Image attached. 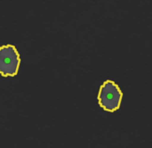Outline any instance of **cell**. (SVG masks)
Instances as JSON below:
<instances>
[{
    "label": "cell",
    "mask_w": 152,
    "mask_h": 148,
    "mask_svg": "<svg viewBox=\"0 0 152 148\" xmlns=\"http://www.w3.org/2000/svg\"><path fill=\"white\" fill-rule=\"evenodd\" d=\"M20 63V55L14 46L5 45L0 47V74L3 77L15 76Z\"/></svg>",
    "instance_id": "obj_2"
},
{
    "label": "cell",
    "mask_w": 152,
    "mask_h": 148,
    "mask_svg": "<svg viewBox=\"0 0 152 148\" xmlns=\"http://www.w3.org/2000/svg\"><path fill=\"white\" fill-rule=\"evenodd\" d=\"M123 94L119 87L112 80L105 81L99 91V105L105 111L114 113L119 109Z\"/></svg>",
    "instance_id": "obj_1"
}]
</instances>
